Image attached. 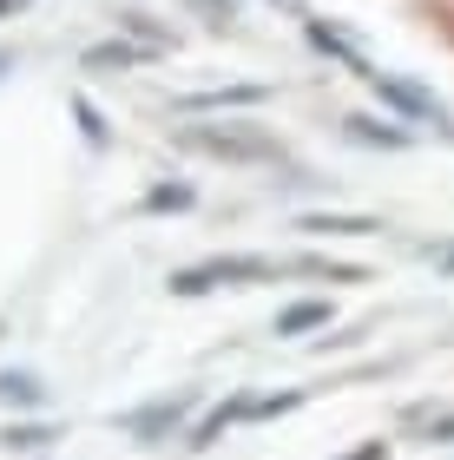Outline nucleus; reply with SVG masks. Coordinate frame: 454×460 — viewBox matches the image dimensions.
<instances>
[{"instance_id":"nucleus-1","label":"nucleus","mask_w":454,"mask_h":460,"mask_svg":"<svg viewBox=\"0 0 454 460\" xmlns=\"http://www.w3.org/2000/svg\"><path fill=\"white\" fill-rule=\"evenodd\" d=\"M184 145H191V152H211V158H237V164H257V158H277L271 145L263 138H244V132H184Z\"/></svg>"},{"instance_id":"nucleus-6","label":"nucleus","mask_w":454,"mask_h":460,"mask_svg":"<svg viewBox=\"0 0 454 460\" xmlns=\"http://www.w3.org/2000/svg\"><path fill=\"white\" fill-rule=\"evenodd\" d=\"M40 441H47V428H13L7 434V447H40Z\"/></svg>"},{"instance_id":"nucleus-5","label":"nucleus","mask_w":454,"mask_h":460,"mask_svg":"<svg viewBox=\"0 0 454 460\" xmlns=\"http://www.w3.org/2000/svg\"><path fill=\"white\" fill-rule=\"evenodd\" d=\"M0 402H40V382L33 375H0Z\"/></svg>"},{"instance_id":"nucleus-8","label":"nucleus","mask_w":454,"mask_h":460,"mask_svg":"<svg viewBox=\"0 0 454 460\" xmlns=\"http://www.w3.org/2000/svg\"><path fill=\"white\" fill-rule=\"evenodd\" d=\"M0 7H7V0H0Z\"/></svg>"},{"instance_id":"nucleus-3","label":"nucleus","mask_w":454,"mask_h":460,"mask_svg":"<svg viewBox=\"0 0 454 460\" xmlns=\"http://www.w3.org/2000/svg\"><path fill=\"white\" fill-rule=\"evenodd\" d=\"M316 323H329V303H297V309H283L277 336H297V329H316Z\"/></svg>"},{"instance_id":"nucleus-2","label":"nucleus","mask_w":454,"mask_h":460,"mask_svg":"<svg viewBox=\"0 0 454 460\" xmlns=\"http://www.w3.org/2000/svg\"><path fill=\"white\" fill-rule=\"evenodd\" d=\"M231 277H271V263H257V257L204 263V270H184V277H172V289H178V296H198V289H211V283H231Z\"/></svg>"},{"instance_id":"nucleus-4","label":"nucleus","mask_w":454,"mask_h":460,"mask_svg":"<svg viewBox=\"0 0 454 460\" xmlns=\"http://www.w3.org/2000/svg\"><path fill=\"white\" fill-rule=\"evenodd\" d=\"M303 230H336V237H369V230H382V224H369V217H303Z\"/></svg>"},{"instance_id":"nucleus-7","label":"nucleus","mask_w":454,"mask_h":460,"mask_svg":"<svg viewBox=\"0 0 454 460\" xmlns=\"http://www.w3.org/2000/svg\"><path fill=\"white\" fill-rule=\"evenodd\" d=\"M349 460H382V447H362V454H349Z\"/></svg>"}]
</instances>
